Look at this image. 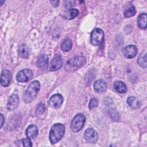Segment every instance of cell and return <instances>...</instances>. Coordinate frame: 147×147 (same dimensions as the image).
Here are the masks:
<instances>
[{"label":"cell","mask_w":147,"mask_h":147,"mask_svg":"<svg viewBox=\"0 0 147 147\" xmlns=\"http://www.w3.org/2000/svg\"><path fill=\"white\" fill-rule=\"evenodd\" d=\"M65 133V126L63 124L57 123L54 124L49 132V140L52 144H55L59 141L63 137Z\"/></svg>","instance_id":"obj_1"},{"label":"cell","mask_w":147,"mask_h":147,"mask_svg":"<svg viewBox=\"0 0 147 147\" xmlns=\"http://www.w3.org/2000/svg\"><path fill=\"white\" fill-rule=\"evenodd\" d=\"M40 84L38 81H33L26 90L24 95V100L26 103L31 102L36 96L40 90Z\"/></svg>","instance_id":"obj_2"},{"label":"cell","mask_w":147,"mask_h":147,"mask_svg":"<svg viewBox=\"0 0 147 147\" xmlns=\"http://www.w3.org/2000/svg\"><path fill=\"white\" fill-rule=\"evenodd\" d=\"M86 62V59L82 56H75L68 60L64 67V69L67 72H74L83 66Z\"/></svg>","instance_id":"obj_3"},{"label":"cell","mask_w":147,"mask_h":147,"mask_svg":"<svg viewBox=\"0 0 147 147\" xmlns=\"http://www.w3.org/2000/svg\"><path fill=\"white\" fill-rule=\"evenodd\" d=\"M86 121V117L82 114H78L73 118L71 123V128L74 132L79 131L83 127Z\"/></svg>","instance_id":"obj_4"},{"label":"cell","mask_w":147,"mask_h":147,"mask_svg":"<svg viewBox=\"0 0 147 147\" xmlns=\"http://www.w3.org/2000/svg\"><path fill=\"white\" fill-rule=\"evenodd\" d=\"M104 37V33L100 28H95L91 34L90 41L94 46H98L101 44Z\"/></svg>","instance_id":"obj_5"},{"label":"cell","mask_w":147,"mask_h":147,"mask_svg":"<svg viewBox=\"0 0 147 147\" xmlns=\"http://www.w3.org/2000/svg\"><path fill=\"white\" fill-rule=\"evenodd\" d=\"M33 72L29 69H24L18 72L16 75L17 80L20 82H26L32 79Z\"/></svg>","instance_id":"obj_6"},{"label":"cell","mask_w":147,"mask_h":147,"mask_svg":"<svg viewBox=\"0 0 147 147\" xmlns=\"http://www.w3.org/2000/svg\"><path fill=\"white\" fill-rule=\"evenodd\" d=\"M63 65V60L59 54H56L55 55L54 57L51 61L50 65L49 66V70L51 71H55L59 69Z\"/></svg>","instance_id":"obj_7"},{"label":"cell","mask_w":147,"mask_h":147,"mask_svg":"<svg viewBox=\"0 0 147 147\" xmlns=\"http://www.w3.org/2000/svg\"><path fill=\"white\" fill-rule=\"evenodd\" d=\"M84 137L88 142L95 143L98 139V134L92 128H88L84 131Z\"/></svg>","instance_id":"obj_8"},{"label":"cell","mask_w":147,"mask_h":147,"mask_svg":"<svg viewBox=\"0 0 147 147\" xmlns=\"http://www.w3.org/2000/svg\"><path fill=\"white\" fill-rule=\"evenodd\" d=\"M63 102V98L60 94H56L52 95L49 100V105L54 109L60 107Z\"/></svg>","instance_id":"obj_9"},{"label":"cell","mask_w":147,"mask_h":147,"mask_svg":"<svg viewBox=\"0 0 147 147\" xmlns=\"http://www.w3.org/2000/svg\"><path fill=\"white\" fill-rule=\"evenodd\" d=\"M137 48L133 45H129L126 46L123 49V54L124 56L127 59L134 57L137 53Z\"/></svg>","instance_id":"obj_10"},{"label":"cell","mask_w":147,"mask_h":147,"mask_svg":"<svg viewBox=\"0 0 147 147\" xmlns=\"http://www.w3.org/2000/svg\"><path fill=\"white\" fill-rule=\"evenodd\" d=\"M19 103V98L17 95L13 94L11 95L7 103V109L10 111H13L15 110Z\"/></svg>","instance_id":"obj_11"},{"label":"cell","mask_w":147,"mask_h":147,"mask_svg":"<svg viewBox=\"0 0 147 147\" xmlns=\"http://www.w3.org/2000/svg\"><path fill=\"white\" fill-rule=\"evenodd\" d=\"M11 79V75L9 71L4 70L1 74V83L2 86L7 87L10 84Z\"/></svg>","instance_id":"obj_12"},{"label":"cell","mask_w":147,"mask_h":147,"mask_svg":"<svg viewBox=\"0 0 147 147\" xmlns=\"http://www.w3.org/2000/svg\"><path fill=\"white\" fill-rule=\"evenodd\" d=\"M38 130L37 127L34 125H29L26 130V134L30 139H34L38 136Z\"/></svg>","instance_id":"obj_13"},{"label":"cell","mask_w":147,"mask_h":147,"mask_svg":"<svg viewBox=\"0 0 147 147\" xmlns=\"http://www.w3.org/2000/svg\"><path fill=\"white\" fill-rule=\"evenodd\" d=\"M94 88L95 91L97 92H99V93L103 92L106 90L107 84L103 80L99 79V80H96L94 83Z\"/></svg>","instance_id":"obj_14"},{"label":"cell","mask_w":147,"mask_h":147,"mask_svg":"<svg viewBox=\"0 0 147 147\" xmlns=\"http://www.w3.org/2000/svg\"><path fill=\"white\" fill-rule=\"evenodd\" d=\"M114 89L121 94H124L127 91V87L126 84L121 81H116L114 83Z\"/></svg>","instance_id":"obj_15"},{"label":"cell","mask_w":147,"mask_h":147,"mask_svg":"<svg viewBox=\"0 0 147 147\" xmlns=\"http://www.w3.org/2000/svg\"><path fill=\"white\" fill-rule=\"evenodd\" d=\"M79 14V11L76 9H69L64 13V17L66 20H72L75 18Z\"/></svg>","instance_id":"obj_16"},{"label":"cell","mask_w":147,"mask_h":147,"mask_svg":"<svg viewBox=\"0 0 147 147\" xmlns=\"http://www.w3.org/2000/svg\"><path fill=\"white\" fill-rule=\"evenodd\" d=\"M146 18L147 16L146 13H142L139 15L138 19H137V22L138 25L140 28L142 29H145L146 28Z\"/></svg>","instance_id":"obj_17"},{"label":"cell","mask_w":147,"mask_h":147,"mask_svg":"<svg viewBox=\"0 0 147 147\" xmlns=\"http://www.w3.org/2000/svg\"><path fill=\"white\" fill-rule=\"evenodd\" d=\"M48 62V57L45 54H42L40 55L36 61V64L38 67L42 68L45 67Z\"/></svg>","instance_id":"obj_18"},{"label":"cell","mask_w":147,"mask_h":147,"mask_svg":"<svg viewBox=\"0 0 147 147\" xmlns=\"http://www.w3.org/2000/svg\"><path fill=\"white\" fill-rule=\"evenodd\" d=\"M19 54L22 58L27 59L29 56V47L25 44H22L20 47Z\"/></svg>","instance_id":"obj_19"},{"label":"cell","mask_w":147,"mask_h":147,"mask_svg":"<svg viewBox=\"0 0 147 147\" xmlns=\"http://www.w3.org/2000/svg\"><path fill=\"white\" fill-rule=\"evenodd\" d=\"M127 103L129 106L133 109L138 108L141 105L140 102L134 96H129L127 99Z\"/></svg>","instance_id":"obj_20"},{"label":"cell","mask_w":147,"mask_h":147,"mask_svg":"<svg viewBox=\"0 0 147 147\" xmlns=\"http://www.w3.org/2000/svg\"><path fill=\"white\" fill-rule=\"evenodd\" d=\"M123 14L126 17H130L134 16L136 14L135 7L132 4L126 6L124 9Z\"/></svg>","instance_id":"obj_21"},{"label":"cell","mask_w":147,"mask_h":147,"mask_svg":"<svg viewBox=\"0 0 147 147\" xmlns=\"http://www.w3.org/2000/svg\"><path fill=\"white\" fill-rule=\"evenodd\" d=\"M72 46V42L71 40L67 39L63 42V43L61 45V49L62 51L65 52L69 51Z\"/></svg>","instance_id":"obj_22"},{"label":"cell","mask_w":147,"mask_h":147,"mask_svg":"<svg viewBox=\"0 0 147 147\" xmlns=\"http://www.w3.org/2000/svg\"><path fill=\"white\" fill-rule=\"evenodd\" d=\"M137 62L141 67H142L143 68H146V65H147V64H146V54L144 53V54L140 55L138 57Z\"/></svg>","instance_id":"obj_23"},{"label":"cell","mask_w":147,"mask_h":147,"mask_svg":"<svg viewBox=\"0 0 147 147\" xmlns=\"http://www.w3.org/2000/svg\"><path fill=\"white\" fill-rule=\"evenodd\" d=\"M109 114L110 115V117L114 121H118L120 117V115L118 111L115 110L114 109L112 108L109 109Z\"/></svg>","instance_id":"obj_24"},{"label":"cell","mask_w":147,"mask_h":147,"mask_svg":"<svg viewBox=\"0 0 147 147\" xmlns=\"http://www.w3.org/2000/svg\"><path fill=\"white\" fill-rule=\"evenodd\" d=\"M45 110V106L43 103H40L38 105L36 110V114L37 115H40L42 114Z\"/></svg>","instance_id":"obj_25"},{"label":"cell","mask_w":147,"mask_h":147,"mask_svg":"<svg viewBox=\"0 0 147 147\" xmlns=\"http://www.w3.org/2000/svg\"><path fill=\"white\" fill-rule=\"evenodd\" d=\"M99 105V102L98 100L96 99V98H92L90 100V103H89V108L90 109L92 110L94 109L95 108H96V107H98Z\"/></svg>","instance_id":"obj_26"},{"label":"cell","mask_w":147,"mask_h":147,"mask_svg":"<svg viewBox=\"0 0 147 147\" xmlns=\"http://www.w3.org/2000/svg\"><path fill=\"white\" fill-rule=\"evenodd\" d=\"M75 1H64V5L66 8L69 9V8L74 6L75 5Z\"/></svg>","instance_id":"obj_27"},{"label":"cell","mask_w":147,"mask_h":147,"mask_svg":"<svg viewBox=\"0 0 147 147\" xmlns=\"http://www.w3.org/2000/svg\"><path fill=\"white\" fill-rule=\"evenodd\" d=\"M22 144H23V145L25 147H27V146H32V144L31 142V141L30 140V138H29L28 137L27 138H25L22 141Z\"/></svg>","instance_id":"obj_28"},{"label":"cell","mask_w":147,"mask_h":147,"mask_svg":"<svg viewBox=\"0 0 147 147\" xmlns=\"http://www.w3.org/2000/svg\"><path fill=\"white\" fill-rule=\"evenodd\" d=\"M51 3L52 4V5L54 7H57L59 5L60 1H51Z\"/></svg>","instance_id":"obj_29"},{"label":"cell","mask_w":147,"mask_h":147,"mask_svg":"<svg viewBox=\"0 0 147 147\" xmlns=\"http://www.w3.org/2000/svg\"><path fill=\"white\" fill-rule=\"evenodd\" d=\"M1 127H2V126H3V123H4V117H3L2 114H1Z\"/></svg>","instance_id":"obj_30"}]
</instances>
